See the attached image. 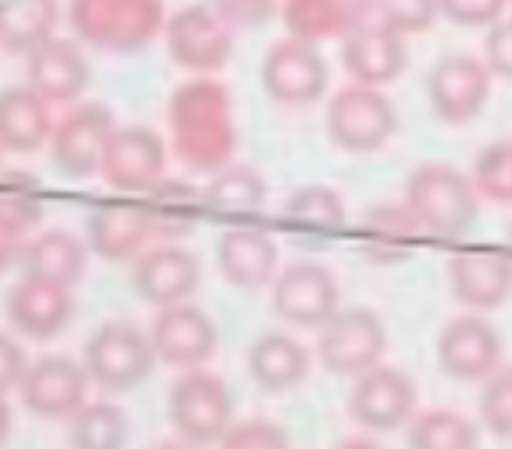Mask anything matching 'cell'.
Returning <instances> with one entry per match:
<instances>
[{"label": "cell", "mask_w": 512, "mask_h": 449, "mask_svg": "<svg viewBox=\"0 0 512 449\" xmlns=\"http://www.w3.org/2000/svg\"><path fill=\"white\" fill-rule=\"evenodd\" d=\"M168 126L171 147L178 161L196 171H220L230 164V154L237 147L234 108L223 84L196 77V81L175 88L168 101Z\"/></svg>", "instance_id": "obj_1"}, {"label": "cell", "mask_w": 512, "mask_h": 449, "mask_svg": "<svg viewBox=\"0 0 512 449\" xmlns=\"http://www.w3.org/2000/svg\"><path fill=\"white\" fill-rule=\"evenodd\" d=\"M70 25L81 42L108 53H136L164 35V0H70Z\"/></svg>", "instance_id": "obj_2"}, {"label": "cell", "mask_w": 512, "mask_h": 449, "mask_svg": "<svg viewBox=\"0 0 512 449\" xmlns=\"http://www.w3.org/2000/svg\"><path fill=\"white\" fill-rule=\"evenodd\" d=\"M478 188L464 171L450 164H422L405 185V206L425 227V234L460 237L478 220Z\"/></svg>", "instance_id": "obj_3"}, {"label": "cell", "mask_w": 512, "mask_h": 449, "mask_svg": "<svg viewBox=\"0 0 512 449\" xmlns=\"http://www.w3.org/2000/svg\"><path fill=\"white\" fill-rule=\"evenodd\" d=\"M168 418L178 439L192 446H220L234 425V394L209 369H182L168 394Z\"/></svg>", "instance_id": "obj_4"}, {"label": "cell", "mask_w": 512, "mask_h": 449, "mask_svg": "<svg viewBox=\"0 0 512 449\" xmlns=\"http://www.w3.org/2000/svg\"><path fill=\"white\" fill-rule=\"evenodd\" d=\"M398 133V108L380 88L356 84L328 101V136L349 154H377Z\"/></svg>", "instance_id": "obj_5"}, {"label": "cell", "mask_w": 512, "mask_h": 449, "mask_svg": "<svg viewBox=\"0 0 512 449\" xmlns=\"http://www.w3.org/2000/svg\"><path fill=\"white\" fill-rule=\"evenodd\" d=\"M154 338L129 321H108L84 345V366L102 390H133L154 373Z\"/></svg>", "instance_id": "obj_6"}, {"label": "cell", "mask_w": 512, "mask_h": 449, "mask_svg": "<svg viewBox=\"0 0 512 449\" xmlns=\"http://www.w3.org/2000/svg\"><path fill=\"white\" fill-rule=\"evenodd\" d=\"M387 352V324L370 307H342L317 328V359L335 376H363Z\"/></svg>", "instance_id": "obj_7"}, {"label": "cell", "mask_w": 512, "mask_h": 449, "mask_svg": "<svg viewBox=\"0 0 512 449\" xmlns=\"http://www.w3.org/2000/svg\"><path fill=\"white\" fill-rule=\"evenodd\" d=\"M164 42H168V53L178 67L206 77L227 67L230 53H234V25L216 7L192 4L168 18Z\"/></svg>", "instance_id": "obj_8"}, {"label": "cell", "mask_w": 512, "mask_h": 449, "mask_svg": "<svg viewBox=\"0 0 512 449\" xmlns=\"http://www.w3.org/2000/svg\"><path fill=\"white\" fill-rule=\"evenodd\" d=\"M272 310L293 328H324L342 310L338 275L321 262H293L272 282Z\"/></svg>", "instance_id": "obj_9"}, {"label": "cell", "mask_w": 512, "mask_h": 449, "mask_svg": "<svg viewBox=\"0 0 512 449\" xmlns=\"http://www.w3.org/2000/svg\"><path fill=\"white\" fill-rule=\"evenodd\" d=\"M492 77L495 74L488 70L485 56H471V53L443 56L429 70V81H425L429 108L446 126H464V122H471L488 105Z\"/></svg>", "instance_id": "obj_10"}, {"label": "cell", "mask_w": 512, "mask_h": 449, "mask_svg": "<svg viewBox=\"0 0 512 449\" xmlns=\"http://www.w3.org/2000/svg\"><path fill=\"white\" fill-rule=\"evenodd\" d=\"M115 115L112 108L102 101H81L77 108H70L53 129V161L63 175L70 178H91L95 171H102L105 147L115 133Z\"/></svg>", "instance_id": "obj_11"}, {"label": "cell", "mask_w": 512, "mask_h": 449, "mask_svg": "<svg viewBox=\"0 0 512 449\" xmlns=\"http://www.w3.org/2000/svg\"><path fill=\"white\" fill-rule=\"evenodd\" d=\"M436 359L453 380L485 383L502 366V335L485 314H460L439 331Z\"/></svg>", "instance_id": "obj_12"}, {"label": "cell", "mask_w": 512, "mask_h": 449, "mask_svg": "<svg viewBox=\"0 0 512 449\" xmlns=\"http://www.w3.org/2000/svg\"><path fill=\"white\" fill-rule=\"evenodd\" d=\"M418 408V387L401 366H380L366 369L356 376L349 394V411L363 429L370 432H391L401 429L415 418Z\"/></svg>", "instance_id": "obj_13"}, {"label": "cell", "mask_w": 512, "mask_h": 449, "mask_svg": "<svg viewBox=\"0 0 512 449\" xmlns=\"http://www.w3.org/2000/svg\"><path fill=\"white\" fill-rule=\"evenodd\" d=\"M262 88L279 105H314L328 91V63L317 53L314 42L283 39L262 60Z\"/></svg>", "instance_id": "obj_14"}, {"label": "cell", "mask_w": 512, "mask_h": 449, "mask_svg": "<svg viewBox=\"0 0 512 449\" xmlns=\"http://www.w3.org/2000/svg\"><path fill=\"white\" fill-rule=\"evenodd\" d=\"M164 168H168V147L161 136L147 126H126L112 133L98 175L115 192L147 195L157 181H164Z\"/></svg>", "instance_id": "obj_15"}, {"label": "cell", "mask_w": 512, "mask_h": 449, "mask_svg": "<svg viewBox=\"0 0 512 449\" xmlns=\"http://www.w3.org/2000/svg\"><path fill=\"white\" fill-rule=\"evenodd\" d=\"M88 366L70 356L32 359L21 383V404L39 418H70L88 404Z\"/></svg>", "instance_id": "obj_16"}, {"label": "cell", "mask_w": 512, "mask_h": 449, "mask_svg": "<svg viewBox=\"0 0 512 449\" xmlns=\"http://www.w3.org/2000/svg\"><path fill=\"white\" fill-rule=\"evenodd\" d=\"M150 338H154L157 359L175 369L206 366L220 345V331H216L213 317L189 300L157 310L154 324H150Z\"/></svg>", "instance_id": "obj_17"}, {"label": "cell", "mask_w": 512, "mask_h": 449, "mask_svg": "<svg viewBox=\"0 0 512 449\" xmlns=\"http://www.w3.org/2000/svg\"><path fill=\"white\" fill-rule=\"evenodd\" d=\"M199 279H203L199 258L175 241H164V244H157V248H147L133 262V275H129L136 296L154 303L157 310L185 303L199 289Z\"/></svg>", "instance_id": "obj_18"}, {"label": "cell", "mask_w": 512, "mask_h": 449, "mask_svg": "<svg viewBox=\"0 0 512 449\" xmlns=\"http://www.w3.org/2000/svg\"><path fill=\"white\" fill-rule=\"evenodd\" d=\"M405 63H408L405 35L394 32L384 21H363L349 35H342V67L356 84L384 88V84L398 81Z\"/></svg>", "instance_id": "obj_19"}, {"label": "cell", "mask_w": 512, "mask_h": 449, "mask_svg": "<svg viewBox=\"0 0 512 449\" xmlns=\"http://www.w3.org/2000/svg\"><path fill=\"white\" fill-rule=\"evenodd\" d=\"M216 269L230 286L255 293L276 282L279 275V244L262 227H230L216 241Z\"/></svg>", "instance_id": "obj_20"}, {"label": "cell", "mask_w": 512, "mask_h": 449, "mask_svg": "<svg viewBox=\"0 0 512 449\" xmlns=\"http://www.w3.org/2000/svg\"><path fill=\"white\" fill-rule=\"evenodd\" d=\"M77 310L74 286L21 275L18 286L7 293V321L25 338H53L70 324Z\"/></svg>", "instance_id": "obj_21"}, {"label": "cell", "mask_w": 512, "mask_h": 449, "mask_svg": "<svg viewBox=\"0 0 512 449\" xmlns=\"http://www.w3.org/2000/svg\"><path fill=\"white\" fill-rule=\"evenodd\" d=\"M446 279L460 307L485 314L512 296V258L499 251H460L446 265Z\"/></svg>", "instance_id": "obj_22"}, {"label": "cell", "mask_w": 512, "mask_h": 449, "mask_svg": "<svg viewBox=\"0 0 512 449\" xmlns=\"http://www.w3.org/2000/svg\"><path fill=\"white\" fill-rule=\"evenodd\" d=\"M91 81L88 56L77 42L49 39L35 53H28V88L39 91L49 105L81 98Z\"/></svg>", "instance_id": "obj_23"}, {"label": "cell", "mask_w": 512, "mask_h": 449, "mask_svg": "<svg viewBox=\"0 0 512 449\" xmlns=\"http://www.w3.org/2000/svg\"><path fill=\"white\" fill-rule=\"evenodd\" d=\"M422 237L425 227L415 220V213L405 202H380L359 223V248L370 262L380 265L408 262Z\"/></svg>", "instance_id": "obj_24"}, {"label": "cell", "mask_w": 512, "mask_h": 449, "mask_svg": "<svg viewBox=\"0 0 512 449\" xmlns=\"http://www.w3.org/2000/svg\"><path fill=\"white\" fill-rule=\"evenodd\" d=\"M248 373L262 390L283 394L310 376V349L286 331H265L248 349Z\"/></svg>", "instance_id": "obj_25"}, {"label": "cell", "mask_w": 512, "mask_h": 449, "mask_svg": "<svg viewBox=\"0 0 512 449\" xmlns=\"http://www.w3.org/2000/svg\"><path fill=\"white\" fill-rule=\"evenodd\" d=\"M49 101L39 91L4 88L0 91V147L14 154H35L53 140Z\"/></svg>", "instance_id": "obj_26"}, {"label": "cell", "mask_w": 512, "mask_h": 449, "mask_svg": "<svg viewBox=\"0 0 512 449\" xmlns=\"http://www.w3.org/2000/svg\"><path fill=\"white\" fill-rule=\"evenodd\" d=\"M377 11V0H286L283 21L293 39L321 42L331 35H349L370 14Z\"/></svg>", "instance_id": "obj_27"}, {"label": "cell", "mask_w": 512, "mask_h": 449, "mask_svg": "<svg viewBox=\"0 0 512 449\" xmlns=\"http://www.w3.org/2000/svg\"><path fill=\"white\" fill-rule=\"evenodd\" d=\"M154 237L143 206H102L88 220V244L105 262H136Z\"/></svg>", "instance_id": "obj_28"}, {"label": "cell", "mask_w": 512, "mask_h": 449, "mask_svg": "<svg viewBox=\"0 0 512 449\" xmlns=\"http://www.w3.org/2000/svg\"><path fill=\"white\" fill-rule=\"evenodd\" d=\"M84 269H88V248L70 230H42L28 237L21 251V275H32V279L77 286Z\"/></svg>", "instance_id": "obj_29"}, {"label": "cell", "mask_w": 512, "mask_h": 449, "mask_svg": "<svg viewBox=\"0 0 512 449\" xmlns=\"http://www.w3.org/2000/svg\"><path fill=\"white\" fill-rule=\"evenodd\" d=\"M203 209H206L203 188L189 185V181H178V178L157 181L147 192V202H143L150 230H154V237H164V241H178V237L192 234V227L199 223Z\"/></svg>", "instance_id": "obj_30"}, {"label": "cell", "mask_w": 512, "mask_h": 449, "mask_svg": "<svg viewBox=\"0 0 512 449\" xmlns=\"http://www.w3.org/2000/svg\"><path fill=\"white\" fill-rule=\"evenodd\" d=\"M60 4L56 0H0V46L28 56L56 39Z\"/></svg>", "instance_id": "obj_31"}, {"label": "cell", "mask_w": 512, "mask_h": 449, "mask_svg": "<svg viewBox=\"0 0 512 449\" xmlns=\"http://www.w3.org/2000/svg\"><path fill=\"white\" fill-rule=\"evenodd\" d=\"M265 178L248 164H223L220 171H213L203 188L206 209L223 216H248L255 209H262L265 202Z\"/></svg>", "instance_id": "obj_32"}, {"label": "cell", "mask_w": 512, "mask_h": 449, "mask_svg": "<svg viewBox=\"0 0 512 449\" xmlns=\"http://www.w3.org/2000/svg\"><path fill=\"white\" fill-rule=\"evenodd\" d=\"M129 418L112 401H88L70 415L67 446L70 449H126Z\"/></svg>", "instance_id": "obj_33"}, {"label": "cell", "mask_w": 512, "mask_h": 449, "mask_svg": "<svg viewBox=\"0 0 512 449\" xmlns=\"http://www.w3.org/2000/svg\"><path fill=\"white\" fill-rule=\"evenodd\" d=\"M481 432L453 408L422 411L408 422V449H478Z\"/></svg>", "instance_id": "obj_34"}, {"label": "cell", "mask_w": 512, "mask_h": 449, "mask_svg": "<svg viewBox=\"0 0 512 449\" xmlns=\"http://www.w3.org/2000/svg\"><path fill=\"white\" fill-rule=\"evenodd\" d=\"M283 220L304 234H331L345 227V199L328 185H304L286 199Z\"/></svg>", "instance_id": "obj_35"}, {"label": "cell", "mask_w": 512, "mask_h": 449, "mask_svg": "<svg viewBox=\"0 0 512 449\" xmlns=\"http://www.w3.org/2000/svg\"><path fill=\"white\" fill-rule=\"evenodd\" d=\"M471 181L481 199L512 206V140H495L478 154Z\"/></svg>", "instance_id": "obj_36"}, {"label": "cell", "mask_w": 512, "mask_h": 449, "mask_svg": "<svg viewBox=\"0 0 512 449\" xmlns=\"http://www.w3.org/2000/svg\"><path fill=\"white\" fill-rule=\"evenodd\" d=\"M481 425L492 436L512 439V366H499L481 387Z\"/></svg>", "instance_id": "obj_37"}, {"label": "cell", "mask_w": 512, "mask_h": 449, "mask_svg": "<svg viewBox=\"0 0 512 449\" xmlns=\"http://www.w3.org/2000/svg\"><path fill=\"white\" fill-rule=\"evenodd\" d=\"M0 216L21 230H32L39 223L42 206H39V188H35L32 178L11 175L0 181Z\"/></svg>", "instance_id": "obj_38"}, {"label": "cell", "mask_w": 512, "mask_h": 449, "mask_svg": "<svg viewBox=\"0 0 512 449\" xmlns=\"http://www.w3.org/2000/svg\"><path fill=\"white\" fill-rule=\"evenodd\" d=\"M439 0H377V21L401 35H415L436 21Z\"/></svg>", "instance_id": "obj_39"}, {"label": "cell", "mask_w": 512, "mask_h": 449, "mask_svg": "<svg viewBox=\"0 0 512 449\" xmlns=\"http://www.w3.org/2000/svg\"><path fill=\"white\" fill-rule=\"evenodd\" d=\"M220 449H290V439L269 418H248L230 425V432L220 439Z\"/></svg>", "instance_id": "obj_40"}, {"label": "cell", "mask_w": 512, "mask_h": 449, "mask_svg": "<svg viewBox=\"0 0 512 449\" xmlns=\"http://www.w3.org/2000/svg\"><path fill=\"white\" fill-rule=\"evenodd\" d=\"M506 7L509 0H439V14L464 28H492L499 18H506Z\"/></svg>", "instance_id": "obj_41"}, {"label": "cell", "mask_w": 512, "mask_h": 449, "mask_svg": "<svg viewBox=\"0 0 512 449\" xmlns=\"http://www.w3.org/2000/svg\"><path fill=\"white\" fill-rule=\"evenodd\" d=\"M485 63L495 77L512 81V18H499L485 35Z\"/></svg>", "instance_id": "obj_42"}, {"label": "cell", "mask_w": 512, "mask_h": 449, "mask_svg": "<svg viewBox=\"0 0 512 449\" xmlns=\"http://www.w3.org/2000/svg\"><path fill=\"white\" fill-rule=\"evenodd\" d=\"M28 366H32V359H28L25 345L11 335H0V394L21 387V383H25Z\"/></svg>", "instance_id": "obj_43"}, {"label": "cell", "mask_w": 512, "mask_h": 449, "mask_svg": "<svg viewBox=\"0 0 512 449\" xmlns=\"http://www.w3.org/2000/svg\"><path fill=\"white\" fill-rule=\"evenodd\" d=\"M230 25H262L272 14V0H213Z\"/></svg>", "instance_id": "obj_44"}, {"label": "cell", "mask_w": 512, "mask_h": 449, "mask_svg": "<svg viewBox=\"0 0 512 449\" xmlns=\"http://www.w3.org/2000/svg\"><path fill=\"white\" fill-rule=\"evenodd\" d=\"M28 244V230L14 227L0 216V275H4L11 265H21V251Z\"/></svg>", "instance_id": "obj_45"}, {"label": "cell", "mask_w": 512, "mask_h": 449, "mask_svg": "<svg viewBox=\"0 0 512 449\" xmlns=\"http://www.w3.org/2000/svg\"><path fill=\"white\" fill-rule=\"evenodd\" d=\"M7 436H11V404H7L4 394H0V446H4Z\"/></svg>", "instance_id": "obj_46"}, {"label": "cell", "mask_w": 512, "mask_h": 449, "mask_svg": "<svg viewBox=\"0 0 512 449\" xmlns=\"http://www.w3.org/2000/svg\"><path fill=\"white\" fill-rule=\"evenodd\" d=\"M335 449H380V443H373L370 436H352V439H345V443H338Z\"/></svg>", "instance_id": "obj_47"}, {"label": "cell", "mask_w": 512, "mask_h": 449, "mask_svg": "<svg viewBox=\"0 0 512 449\" xmlns=\"http://www.w3.org/2000/svg\"><path fill=\"white\" fill-rule=\"evenodd\" d=\"M150 449H196V446L185 443V439H164V443H154Z\"/></svg>", "instance_id": "obj_48"}, {"label": "cell", "mask_w": 512, "mask_h": 449, "mask_svg": "<svg viewBox=\"0 0 512 449\" xmlns=\"http://www.w3.org/2000/svg\"><path fill=\"white\" fill-rule=\"evenodd\" d=\"M0 150H4V147H0Z\"/></svg>", "instance_id": "obj_49"}]
</instances>
